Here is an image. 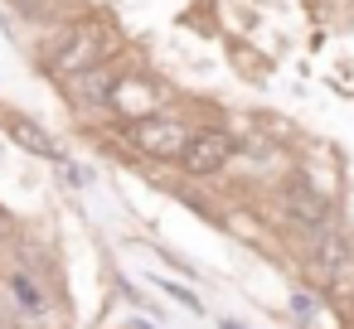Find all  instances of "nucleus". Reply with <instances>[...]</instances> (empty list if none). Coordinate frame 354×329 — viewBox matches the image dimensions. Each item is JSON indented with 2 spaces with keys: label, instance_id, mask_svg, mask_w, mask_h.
<instances>
[{
  "label": "nucleus",
  "instance_id": "9b49d317",
  "mask_svg": "<svg viewBox=\"0 0 354 329\" xmlns=\"http://www.w3.org/2000/svg\"><path fill=\"white\" fill-rule=\"evenodd\" d=\"M10 6H15L20 15H30V20H39V15H49V0H10Z\"/></svg>",
  "mask_w": 354,
  "mask_h": 329
},
{
  "label": "nucleus",
  "instance_id": "1a4fd4ad",
  "mask_svg": "<svg viewBox=\"0 0 354 329\" xmlns=\"http://www.w3.org/2000/svg\"><path fill=\"white\" fill-rule=\"evenodd\" d=\"M291 319H296L301 329H335L325 300H315L310 290H291Z\"/></svg>",
  "mask_w": 354,
  "mask_h": 329
},
{
  "label": "nucleus",
  "instance_id": "7ed1b4c3",
  "mask_svg": "<svg viewBox=\"0 0 354 329\" xmlns=\"http://www.w3.org/2000/svg\"><path fill=\"white\" fill-rule=\"evenodd\" d=\"M127 131H131V146H136L141 155H151V160H185V150H189V141H194V131H189L180 117H160V112L131 121Z\"/></svg>",
  "mask_w": 354,
  "mask_h": 329
},
{
  "label": "nucleus",
  "instance_id": "39448f33",
  "mask_svg": "<svg viewBox=\"0 0 354 329\" xmlns=\"http://www.w3.org/2000/svg\"><path fill=\"white\" fill-rule=\"evenodd\" d=\"M233 155H238V141L228 136V131H194V141H189V150H185V175H194V179H209V175H223L228 165H233Z\"/></svg>",
  "mask_w": 354,
  "mask_h": 329
},
{
  "label": "nucleus",
  "instance_id": "6e6552de",
  "mask_svg": "<svg viewBox=\"0 0 354 329\" xmlns=\"http://www.w3.org/2000/svg\"><path fill=\"white\" fill-rule=\"evenodd\" d=\"M10 136H15V146H25L30 155H44V160H64L59 155V141L39 126V121H25V117H10Z\"/></svg>",
  "mask_w": 354,
  "mask_h": 329
},
{
  "label": "nucleus",
  "instance_id": "f8f14e48",
  "mask_svg": "<svg viewBox=\"0 0 354 329\" xmlns=\"http://www.w3.org/2000/svg\"><path fill=\"white\" fill-rule=\"evenodd\" d=\"M223 329H248V324H238V319H223Z\"/></svg>",
  "mask_w": 354,
  "mask_h": 329
},
{
  "label": "nucleus",
  "instance_id": "f03ea898",
  "mask_svg": "<svg viewBox=\"0 0 354 329\" xmlns=\"http://www.w3.org/2000/svg\"><path fill=\"white\" fill-rule=\"evenodd\" d=\"M281 213L301 228V232H325L335 228V199L310 179V175H291L281 184Z\"/></svg>",
  "mask_w": 354,
  "mask_h": 329
},
{
  "label": "nucleus",
  "instance_id": "0eeeda50",
  "mask_svg": "<svg viewBox=\"0 0 354 329\" xmlns=\"http://www.w3.org/2000/svg\"><path fill=\"white\" fill-rule=\"evenodd\" d=\"M10 295H15V305H20L25 319H49V310H54L49 290H44L39 276H30V271H10Z\"/></svg>",
  "mask_w": 354,
  "mask_h": 329
},
{
  "label": "nucleus",
  "instance_id": "f257e3e1",
  "mask_svg": "<svg viewBox=\"0 0 354 329\" xmlns=\"http://www.w3.org/2000/svg\"><path fill=\"white\" fill-rule=\"evenodd\" d=\"M112 49V30L102 20H73L68 30H59L44 49V68L64 83V78H78V73H93L102 63V54Z\"/></svg>",
  "mask_w": 354,
  "mask_h": 329
},
{
  "label": "nucleus",
  "instance_id": "20e7f679",
  "mask_svg": "<svg viewBox=\"0 0 354 329\" xmlns=\"http://www.w3.org/2000/svg\"><path fill=\"white\" fill-rule=\"evenodd\" d=\"M310 271H315L325 286L349 281V276H354V237H349L344 228L315 232V242H310Z\"/></svg>",
  "mask_w": 354,
  "mask_h": 329
},
{
  "label": "nucleus",
  "instance_id": "423d86ee",
  "mask_svg": "<svg viewBox=\"0 0 354 329\" xmlns=\"http://www.w3.org/2000/svg\"><path fill=\"white\" fill-rule=\"evenodd\" d=\"M122 73H102V68H93V73H78V78H64V92L78 102V107H112L117 102V92H122Z\"/></svg>",
  "mask_w": 354,
  "mask_h": 329
},
{
  "label": "nucleus",
  "instance_id": "9d476101",
  "mask_svg": "<svg viewBox=\"0 0 354 329\" xmlns=\"http://www.w3.org/2000/svg\"><path fill=\"white\" fill-rule=\"evenodd\" d=\"M160 290H165V295H175V300H180V305H185L189 315H204V305H199V300H194V295H189L185 286H175V281H160Z\"/></svg>",
  "mask_w": 354,
  "mask_h": 329
}]
</instances>
